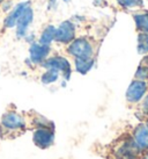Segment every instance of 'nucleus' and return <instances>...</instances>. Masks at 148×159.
Instances as JSON below:
<instances>
[{
	"instance_id": "10",
	"label": "nucleus",
	"mask_w": 148,
	"mask_h": 159,
	"mask_svg": "<svg viewBox=\"0 0 148 159\" xmlns=\"http://www.w3.org/2000/svg\"><path fill=\"white\" fill-rule=\"evenodd\" d=\"M133 141L141 150L148 149V127L141 123L137 125L133 131Z\"/></svg>"
},
{
	"instance_id": "20",
	"label": "nucleus",
	"mask_w": 148,
	"mask_h": 159,
	"mask_svg": "<svg viewBox=\"0 0 148 159\" xmlns=\"http://www.w3.org/2000/svg\"><path fill=\"white\" fill-rule=\"evenodd\" d=\"M141 101H142L141 102V111H144L146 115H148V94L145 95Z\"/></svg>"
},
{
	"instance_id": "1",
	"label": "nucleus",
	"mask_w": 148,
	"mask_h": 159,
	"mask_svg": "<svg viewBox=\"0 0 148 159\" xmlns=\"http://www.w3.org/2000/svg\"><path fill=\"white\" fill-rule=\"evenodd\" d=\"M66 51L73 58H93L95 55V43L88 36H79L66 45Z\"/></svg>"
},
{
	"instance_id": "21",
	"label": "nucleus",
	"mask_w": 148,
	"mask_h": 159,
	"mask_svg": "<svg viewBox=\"0 0 148 159\" xmlns=\"http://www.w3.org/2000/svg\"><path fill=\"white\" fill-rule=\"evenodd\" d=\"M23 40L26 41L27 43H29V44H31L33 42H35L36 41V37H35V34L34 33H28L26 36H24V39Z\"/></svg>"
},
{
	"instance_id": "5",
	"label": "nucleus",
	"mask_w": 148,
	"mask_h": 159,
	"mask_svg": "<svg viewBox=\"0 0 148 159\" xmlns=\"http://www.w3.org/2000/svg\"><path fill=\"white\" fill-rule=\"evenodd\" d=\"M34 19H35V11L33 8V6H29L19 18L15 26V36L18 40H23L24 36L29 33V28L31 23L34 22Z\"/></svg>"
},
{
	"instance_id": "17",
	"label": "nucleus",
	"mask_w": 148,
	"mask_h": 159,
	"mask_svg": "<svg viewBox=\"0 0 148 159\" xmlns=\"http://www.w3.org/2000/svg\"><path fill=\"white\" fill-rule=\"evenodd\" d=\"M135 79L144 80V81H148V66L145 64L139 65L138 70L135 72Z\"/></svg>"
},
{
	"instance_id": "22",
	"label": "nucleus",
	"mask_w": 148,
	"mask_h": 159,
	"mask_svg": "<svg viewBox=\"0 0 148 159\" xmlns=\"http://www.w3.org/2000/svg\"><path fill=\"white\" fill-rule=\"evenodd\" d=\"M93 4L97 6V7H102L104 4H107V0H94V2Z\"/></svg>"
},
{
	"instance_id": "18",
	"label": "nucleus",
	"mask_w": 148,
	"mask_h": 159,
	"mask_svg": "<svg viewBox=\"0 0 148 159\" xmlns=\"http://www.w3.org/2000/svg\"><path fill=\"white\" fill-rule=\"evenodd\" d=\"M14 6H15V5H14L13 0H6V1H4L2 4L0 5V12H1V13L7 14L13 9Z\"/></svg>"
},
{
	"instance_id": "16",
	"label": "nucleus",
	"mask_w": 148,
	"mask_h": 159,
	"mask_svg": "<svg viewBox=\"0 0 148 159\" xmlns=\"http://www.w3.org/2000/svg\"><path fill=\"white\" fill-rule=\"evenodd\" d=\"M59 72L56 70H52V69H46L45 72L41 75V81L42 84L44 85H49V84H53L56 83L57 80L59 79Z\"/></svg>"
},
{
	"instance_id": "13",
	"label": "nucleus",
	"mask_w": 148,
	"mask_h": 159,
	"mask_svg": "<svg viewBox=\"0 0 148 159\" xmlns=\"http://www.w3.org/2000/svg\"><path fill=\"white\" fill-rule=\"evenodd\" d=\"M95 65V59L93 58H74V67L80 75H87Z\"/></svg>"
},
{
	"instance_id": "3",
	"label": "nucleus",
	"mask_w": 148,
	"mask_h": 159,
	"mask_svg": "<svg viewBox=\"0 0 148 159\" xmlns=\"http://www.w3.org/2000/svg\"><path fill=\"white\" fill-rule=\"evenodd\" d=\"M76 23H74L71 19L63 20L56 27L54 33V42L63 45L70 44L71 42L76 37Z\"/></svg>"
},
{
	"instance_id": "8",
	"label": "nucleus",
	"mask_w": 148,
	"mask_h": 159,
	"mask_svg": "<svg viewBox=\"0 0 148 159\" xmlns=\"http://www.w3.org/2000/svg\"><path fill=\"white\" fill-rule=\"evenodd\" d=\"M29 6H31V1L30 0H24V1H21L16 4L13 7V9L9 12V13L6 14V16L4 19V28L5 29H13L16 26V22H18L19 18L22 15V13L26 11V8H28Z\"/></svg>"
},
{
	"instance_id": "14",
	"label": "nucleus",
	"mask_w": 148,
	"mask_h": 159,
	"mask_svg": "<svg viewBox=\"0 0 148 159\" xmlns=\"http://www.w3.org/2000/svg\"><path fill=\"white\" fill-rule=\"evenodd\" d=\"M118 7L127 12H135L145 8V0H116Z\"/></svg>"
},
{
	"instance_id": "19",
	"label": "nucleus",
	"mask_w": 148,
	"mask_h": 159,
	"mask_svg": "<svg viewBox=\"0 0 148 159\" xmlns=\"http://www.w3.org/2000/svg\"><path fill=\"white\" fill-rule=\"evenodd\" d=\"M58 2H59V0H48L46 1V11L48 12L56 11L57 7H58Z\"/></svg>"
},
{
	"instance_id": "2",
	"label": "nucleus",
	"mask_w": 148,
	"mask_h": 159,
	"mask_svg": "<svg viewBox=\"0 0 148 159\" xmlns=\"http://www.w3.org/2000/svg\"><path fill=\"white\" fill-rule=\"evenodd\" d=\"M42 66L46 70V69H52L59 72V75H63L64 80H70L71 75H72V66H71L70 61L64 56L60 55H53V56H49L43 63Z\"/></svg>"
},
{
	"instance_id": "25",
	"label": "nucleus",
	"mask_w": 148,
	"mask_h": 159,
	"mask_svg": "<svg viewBox=\"0 0 148 159\" xmlns=\"http://www.w3.org/2000/svg\"><path fill=\"white\" fill-rule=\"evenodd\" d=\"M145 159H148V155H147V156H146V157H145Z\"/></svg>"
},
{
	"instance_id": "4",
	"label": "nucleus",
	"mask_w": 148,
	"mask_h": 159,
	"mask_svg": "<svg viewBox=\"0 0 148 159\" xmlns=\"http://www.w3.org/2000/svg\"><path fill=\"white\" fill-rule=\"evenodd\" d=\"M26 127L24 117L14 111H9L2 115L0 128L5 133H18Z\"/></svg>"
},
{
	"instance_id": "15",
	"label": "nucleus",
	"mask_w": 148,
	"mask_h": 159,
	"mask_svg": "<svg viewBox=\"0 0 148 159\" xmlns=\"http://www.w3.org/2000/svg\"><path fill=\"white\" fill-rule=\"evenodd\" d=\"M137 50L140 55H147L148 53V33H138L137 39Z\"/></svg>"
},
{
	"instance_id": "9",
	"label": "nucleus",
	"mask_w": 148,
	"mask_h": 159,
	"mask_svg": "<svg viewBox=\"0 0 148 159\" xmlns=\"http://www.w3.org/2000/svg\"><path fill=\"white\" fill-rule=\"evenodd\" d=\"M33 139H34V143L38 148L46 149L53 143L54 134H53V130L51 128H46V127L37 128L34 135H33Z\"/></svg>"
},
{
	"instance_id": "26",
	"label": "nucleus",
	"mask_w": 148,
	"mask_h": 159,
	"mask_svg": "<svg viewBox=\"0 0 148 159\" xmlns=\"http://www.w3.org/2000/svg\"><path fill=\"white\" fill-rule=\"evenodd\" d=\"M146 125H147V127H148V120H147V122H146Z\"/></svg>"
},
{
	"instance_id": "7",
	"label": "nucleus",
	"mask_w": 148,
	"mask_h": 159,
	"mask_svg": "<svg viewBox=\"0 0 148 159\" xmlns=\"http://www.w3.org/2000/svg\"><path fill=\"white\" fill-rule=\"evenodd\" d=\"M51 53V45L41 44L35 41L29 47V62L33 65H42V63L50 56Z\"/></svg>"
},
{
	"instance_id": "24",
	"label": "nucleus",
	"mask_w": 148,
	"mask_h": 159,
	"mask_svg": "<svg viewBox=\"0 0 148 159\" xmlns=\"http://www.w3.org/2000/svg\"><path fill=\"white\" fill-rule=\"evenodd\" d=\"M4 1H6V0H0V5L2 4V2H4Z\"/></svg>"
},
{
	"instance_id": "23",
	"label": "nucleus",
	"mask_w": 148,
	"mask_h": 159,
	"mask_svg": "<svg viewBox=\"0 0 148 159\" xmlns=\"http://www.w3.org/2000/svg\"><path fill=\"white\" fill-rule=\"evenodd\" d=\"M63 1H64V2H70L71 0H63Z\"/></svg>"
},
{
	"instance_id": "12",
	"label": "nucleus",
	"mask_w": 148,
	"mask_h": 159,
	"mask_svg": "<svg viewBox=\"0 0 148 159\" xmlns=\"http://www.w3.org/2000/svg\"><path fill=\"white\" fill-rule=\"evenodd\" d=\"M54 33H56V26L54 25H46L41 30L37 42L44 45H51L54 42Z\"/></svg>"
},
{
	"instance_id": "6",
	"label": "nucleus",
	"mask_w": 148,
	"mask_h": 159,
	"mask_svg": "<svg viewBox=\"0 0 148 159\" xmlns=\"http://www.w3.org/2000/svg\"><path fill=\"white\" fill-rule=\"evenodd\" d=\"M147 91L148 86L146 81L134 79L130 84V86H128V89L126 91V95H125L126 97V101L128 103H133V105L138 103V102H140L144 99Z\"/></svg>"
},
{
	"instance_id": "11",
	"label": "nucleus",
	"mask_w": 148,
	"mask_h": 159,
	"mask_svg": "<svg viewBox=\"0 0 148 159\" xmlns=\"http://www.w3.org/2000/svg\"><path fill=\"white\" fill-rule=\"evenodd\" d=\"M133 21H134L135 29L138 33H148V9H138L132 13Z\"/></svg>"
}]
</instances>
